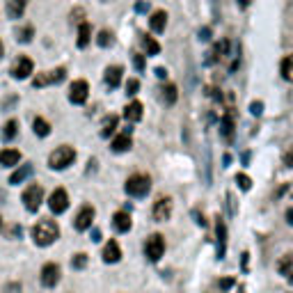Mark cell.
<instances>
[{"label":"cell","mask_w":293,"mask_h":293,"mask_svg":"<svg viewBox=\"0 0 293 293\" xmlns=\"http://www.w3.org/2000/svg\"><path fill=\"white\" fill-rule=\"evenodd\" d=\"M60 238V227H57L55 220H39L32 229V241L39 247H48Z\"/></svg>","instance_id":"1"},{"label":"cell","mask_w":293,"mask_h":293,"mask_svg":"<svg viewBox=\"0 0 293 293\" xmlns=\"http://www.w3.org/2000/svg\"><path fill=\"white\" fill-rule=\"evenodd\" d=\"M73 160H76V149L69 144L57 146V149H53V154L48 156L51 170H67L69 165H73Z\"/></svg>","instance_id":"2"},{"label":"cell","mask_w":293,"mask_h":293,"mask_svg":"<svg viewBox=\"0 0 293 293\" xmlns=\"http://www.w3.org/2000/svg\"><path fill=\"white\" fill-rule=\"evenodd\" d=\"M124 190L131 195V197H144V195L151 190V179L146 177V174H133V177H129Z\"/></svg>","instance_id":"3"},{"label":"cell","mask_w":293,"mask_h":293,"mask_svg":"<svg viewBox=\"0 0 293 293\" xmlns=\"http://www.w3.org/2000/svg\"><path fill=\"white\" fill-rule=\"evenodd\" d=\"M23 206L28 208L30 213H35L39 206H41V202H44V188L39 183H30L26 190H23Z\"/></svg>","instance_id":"4"},{"label":"cell","mask_w":293,"mask_h":293,"mask_svg":"<svg viewBox=\"0 0 293 293\" xmlns=\"http://www.w3.org/2000/svg\"><path fill=\"white\" fill-rule=\"evenodd\" d=\"M144 255L149 261H160V257L165 255V238L160 234H151L144 243Z\"/></svg>","instance_id":"5"},{"label":"cell","mask_w":293,"mask_h":293,"mask_svg":"<svg viewBox=\"0 0 293 293\" xmlns=\"http://www.w3.org/2000/svg\"><path fill=\"white\" fill-rule=\"evenodd\" d=\"M48 208H51L55 216H60V213H65L67 208H69V195H67L65 188L53 190L51 197H48Z\"/></svg>","instance_id":"6"},{"label":"cell","mask_w":293,"mask_h":293,"mask_svg":"<svg viewBox=\"0 0 293 293\" xmlns=\"http://www.w3.org/2000/svg\"><path fill=\"white\" fill-rule=\"evenodd\" d=\"M32 73H35V62H32L28 55H18L16 62H14V67H12V76L16 78V80H26V78H30Z\"/></svg>","instance_id":"7"},{"label":"cell","mask_w":293,"mask_h":293,"mask_svg":"<svg viewBox=\"0 0 293 293\" xmlns=\"http://www.w3.org/2000/svg\"><path fill=\"white\" fill-rule=\"evenodd\" d=\"M87 96H90V82L87 80H73L71 87H69V101L73 106H82L87 101Z\"/></svg>","instance_id":"8"},{"label":"cell","mask_w":293,"mask_h":293,"mask_svg":"<svg viewBox=\"0 0 293 293\" xmlns=\"http://www.w3.org/2000/svg\"><path fill=\"white\" fill-rule=\"evenodd\" d=\"M65 78H67V69H65V67H57V69H53V71H48V73H39V76H35L32 85H35V87L57 85V82H62Z\"/></svg>","instance_id":"9"},{"label":"cell","mask_w":293,"mask_h":293,"mask_svg":"<svg viewBox=\"0 0 293 293\" xmlns=\"http://www.w3.org/2000/svg\"><path fill=\"white\" fill-rule=\"evenodd\" d=\"M60 275H62V270H60V266L57 263H44L41 266V286H46V289H53V286L60 282Z\"/></svg>","instance_id":"10"},{"label":"cell","mask_w":293,"mask_h":293,"mask_svg":"<svg viewBox=\"0 0 293 293\" xmlns=\"http://www.w3.org/2000/svg\"><path fill=\"white\" fill-rule=\"evenodd\" d=\"M94 208L92 206H82L80 211L76 213V220H73V227L78 229V232H87V229L92 227V222H94Z\"/></svg>","instance_id":"11"},{"label":"cell","mask_w":293,"mask_h":293,"mask_svg":"<svg viewBox=\"0 0 293 293\" xmlns=\"http://www.w3.org/2000/svg\"><path fill=\"white\" fill-rule=\"evenodd\" d=\"M154 220L156 222H165V220L172 218V199L170 197H160L158 202L154 204Z\"/></svg>","instance_id":"12"},{"label":"cell","mask_w":293,"mask_h":293,"mask_svg":"<svg viewBox=\"0 0 293 293\" xmlns=\"http://www.w3.org/2000/svg\"><path fill=\"white\" fill-rule=\"evenodd\" d=\"M121 259V247L117 241H108L103 245V261L106 263H117Z\"/></svg>","instance_id":"13"},{"label":"cell","mask_w":293,"mask_h":293,"mask_svg":"<svg viewBox=\"0 0 293 293\" xmlns=\"http://www.w3.org/2000/svg\"><path fill=\"white\" fill-rule=\"evenodd\" d=\"M131 216L126 211H117L115 216H112V227H115V232H119V234H126L131 229Z\"/></svg>","instance_id":"14"},{"label":"cell","mask_w":293,"mask_h":293,"mask_svg":"<svg viewBox=\"0 0 293 293\" xmlns=\"http://www.w3.org/2000/svg\"><path fill=\"white\" fill-rule=\"evenodd\" d=\"M18 160H21V151L9 149V146L0 151V168H14Z\"/></svg>","instance_id":"15"},{"label":"cell","mask_w":293,"mask_h":293,"mask_svg":"<svg viewBox=\"0 0 293 293\" xmlns=\"http://www.w3.org/2000/svg\"><path fill=\"white\" fill-rule=\"evenodd\" d=\"M149 26H151V30H154L156 35L165 32V26H168V14H165L163 9L154 12V14H151V18H149Z\"/></svg>","instance_id":"16"},{"label":"cell","mask_w":293,"mask_h":293,"mask_svg":"<svg viewBox=\"0 0 293 293\" xmlns=\"http://www.w3.org/2000/svg\"><path fill=\"white\" fill-rule=\"evenodd\" d=\"M121 73H124V69H121L119 65H112V67H108V69H106V85L108 87H112V90H115V87H119V82H121Z\"/></svg>","instance_id":"17"},{"label":"cell","mask_w":293,"mask_h":293,"mask_svg":"<svg viewBox=\"0 0 293 293\" xmlns=\"http://www.w3.org/2000/svg\"><path fill=\"white\" fill-rule=\"evenodd\" d=\"M124 119L131 121V124L142 119V103H140V101H131V103L124 108Z\"/></svg>","instance_id":"18"},{"label":"cell","mask_w":293,"mask_h":293,"mask_svg":"<svg viewBox=\"0 0 293 293\" xmlns=\"http://www.w3.org/2000/svg\"><path fill=\"white\" fill-rule=\"evenodd\" d=\"M277 270H280V275H284L286 282H291V284H293V255L282 257L280 263H277Z\"/></svg>","instance_id":"19"},{"label":"cell","mask_w":293,"mask_h":293,"mask_svg":"<svg viewBox=\"0 0 293 293\" xmlns=\"http://www.w3.org/2000/svg\"><path fill=\"white\" fill-rule=\"evenodd\" d=\"M112 151H117V154H121V151H129L131 146H133V140H131V133L126 131V133H121V135H117L115 140H112Z\"/></svg>","instance_id":"20"},{"label":"cell","mask_w":293,"mask_h":293,"mask_svg":"<svg viewBox=\"0 0 293 293\" xmlns=\"http://www.w3.org/2000/svg\"><path fill=\"white\" fill-rule=\"evenodd\" d=\"M117 126H119V117H117V115H108L103 119V124H101V138H110V135L117 131Z\"/></svg>","instance_id":"21"},{"label":"cell","mask_w":293,"mask_h":293,"mask_svg":"<svg viewBox=\"0 0 293 293\" xmlns=\"http://www.w3.org/2000/svg\"><path fill=\"white\" fill-rule=\"evenodd\" d=\"M26 12V0H7V16L9 18H21Z\"/></svg>","instance_id":"22"},{"label":"cell","mask_w":293,"mask_h":293,"mask_svg":"<svg viewBox=\"0 0 293 293\" xmlns=\"http://www.w3.org/2000/svg\"><path fill=\"white\" fill-rule=\"evenodd\" d=\"M30 174H32V165H30V163H28V165H21L16 172H12V177H9V183H12V185H18V183L26 181Z\"/></svg>","instance_id":"23"},{"label":"cell","mask_w":293,"mask_h":293,"mask_svg":"<svg viewBox=\"0 0 293 293\" xmlns=\"http://www.w3.org/2000/svg\"><path fill=\"white\" fill-rule=\"evenodd\" d=\"M90 39H92V28H90V23H80V26H78L76 46H78V48H85L87 44H90Z\"/></svg>","instance_id":"24"},{"label":"cell","mask_w":293,"mask_h":293,"mask_svg":"<svg viewBox=\"0 0 293 293\" xmlns=\"http://www.w3.org/2000/svg\"><path fill=\"white\" fill-rule=\"evenodd\" d=\"M224 243H227V227L222 220H218V257H224Z\"/></svg>","instance_id":"25"},{"label":"cell","mask_w":293,"mask_h":293,"mask_svg":"<svg viewBox=\"0 0 293 293\" xmlns=\"http://www.w3.org/2000/svg\"><path fill=\"white\" fill-rule=\"evenodd\" d=\"M16 133H18V121L16 119H9L7 124L3 126V140H5V142H9V140L16 138Z\"/></svg>","instance_id":"26"},{"label":"cell","mask_w":293,"mask_h":293,"mask_svg":"<svg viewBox=\"0 0 293 293\" xmlns=\"http://www.w3.org/2000/svg\"><path fill=\"white\" fill-rule=\"evenodd\" d=\"M177 96H179V92H177V87H174V85L160 87V99H163L168 106H172L174 101H177Z\"/></svg>","instance_id":"27"},{"label":"cell","mask_w":293,"mask_h":293,"mask_svg":"<svg viewBox=\"0 0 293 293\" xmlns=\"http://www.w3.org/2000/svg\"><path fill=\"white\" fill-rule=\"evenodd\" d=\"M280 71H282V78H284V80L293 82V55H286L284 60H282Z\"/></svg>","instance_id":"28"},{"label":"cell","mask_w":293,"mask_h":293,"mask_svg":"<svg viewBox=\"0 0 293 293\" xmlns=\"http://www.w3.org/2000/svg\"><path fill=\"white\" fill-rule=\"evenodd\" d=\"M32 129H35V133L39 135V138H46V135L51 133V124H48L44 117H37V119L32 121Z\"/></svg>","instance_id":"29"},{"label":"cell","mask_w":293,"mask_h":293,"mask_svg":"<svg viewBox=\"0 0 293 293\" xmlns=\"http://www.w3.org/2000/svg\"><path fill=\"white\" fill-rule=\"evenodd\" d=\"M142 48L146 51V55H158L160 53V44L154 37H146V35L142 37Z\"/></svg>","instance_id":"30"},{"label":"cell","mask_w":293,"mask_h":293,"mask_svg":"<svg viewBox=\"0 0 293 293\" xmlns=\"http://www.w3.org/2000/svg\"><path fill=\"white\" fill-rule=\"evenodd\" d=\"M14 35H16V41L26 44V41H30V39H32V35H35V28H32V26H21Z\"/></svg>","instance_id":"31"},{"label":"cell","mask_w":293,"mask_h":293,"mask_svg":"<svg viewBox=\"0 0 293 293\" xmlns=\"http://www.w3.org/2000/svg\"><path fill=\"white\" fill-rule=\"evenodd\" d=\"M227 51H229V44L227 41H220V44H216V48H213V53H211V62L213 60H220V57H224L227 55Z\"/></svg>","instance_id":"32"},{"label":"cell","mask_w":293,"mask_h":293,"mask_svg":"<svg viewBox=\"0 0 293 293\" xmlns=\"http://www.w3.org/2000/svg\"><path fill=\"white\" fill-rule=\"evenodd\" d=\"M85 266H87V255H85V252H78V255H73L71 268H76V270H82Z\"/></svg>","instance_id":"33"},{"label":"cell","mask_w":293,"mask_h":293,"mask_svg":"<svg viewBox=\"0 0 293 293\" xmlns=\"http://www.w3.org/2000/svg\"><path fill=\"white\" fill-rule=\"evenodd\" d=\"M220 129H222V135L224 138H232V131H234V121L232 117H222V121H220Z\"/></svg>","instance_id":"34"},{"label":"cell","mask_w":293,"mask_h":293,"mask_svg":"<svg viewBox=\"0 0 293 293\" xmlns=\"http://www.w3.org/2000/svg\"><path fill=\"white\" fill-rule=\"evenodd\" d=\"M96 44H99L101 48H108L110 44H112V32L101 30V32H99V37H96Z\"/></svg>","instance_id":"35"},{"label":"cell","mask_w":293,"mask_h":293,"mask_svg":"<svg viewBox=\"0 0 293 293\" xmlns=\"http://www.w3.org/2000/svg\"><path fill=\"white\" fill-rule=\"evenodd\" d=\"M236 183L241 185V190H250L252 188V179L247 174H236Z\"/></svg>","instance_id":"36"},{"label":"cell","mask_w":293,"mask_h":293,"mask_svg":"<svg viewBox=\"0 0 293 293\" xmlns=\"http://www.w3.org/2000/svg\"><path fill=\"white\" fill-rule=\"evenodd\" d=\"M138 90H140V82L135 80V78H131V80L126 82V94H129V96H135V94H138Z\"/></svg>","instance_id":"37"},{"label":"cell","mask_w":293,"mask_h":293,"mask_svg":"<svg viewBox=\"0 0 293 293\" xmlns=\"http://www.w3.org/2000/svg\"><path fill=\"white\" fill-rule=\"evenodd\" d=\"M250 112H252V115H255V117L261 115V112H263V103H261V101H255V103L250 106Z\"/></svg>","instance_id":"38"},{"label":"cell","mask_w":293,"mask_h":293,"mask_svg":"<svg viewBox=\"0 0 293 293\" xmlns=\"http://www.w3.org/2000/svg\"><path fill=\"white\" fill-rule=\"evenodd\" d=\"M284 165H286V168H293V149H289L284 154Z\"/></svg>","instance_id":"39"},{"label":"cell","mask_w":293,"mask_h":293,"mask_svg":"<svg viewBox=\"0 0 293 293\" xmlns=\"http://www.w3.org/2000/svg\"><path fill=\"white\" fill-rule=\"evenodd\" d=\"M135 67H138V71L144 69V57L142 55H135Z\"/></svg>","instance_id":"40"},{"label":"cell","mask_w":293,"mask_h":293,"mask_svg":"<svg viewBox=\"0 0 293 293\" xmlns=\"http://www.w3.org/2000/svg\"><path fill=\"white\" fill-rule=\"evenodd\" d=\"M199 39H204V41H206V39H211V30H208V28L199 30Z\"/></svg>","instance_id":"41"},{"label":"cell","mask_w":293,"mask_h":293,"mask_svg":"<svg viewBox=\"0 0 293 293\" xmlns=\"http://www.w3.org/2000/svg\"><path fill=\"white\" fill-rule=\"evenodd\" d=\"M286 222L293 224V208H286Z\"/></svg>","instance_id":"42"},{"label":"cell","mask_w":293,"mask_h":293,"mask_svg":"<svg viewBox=\"0 0 293 293\" xmlns=\"http://www.w3.org/2000/svg\"><path fill=\"white\" fill-rule=\"evenodd\" d=\"M156 76H158V78H165V76H168V71H165L163 67H158V69H156Z\"/></svg>","instance_id":"43"},{"label":"cell","mask_w":293,"mask_h":293,"mask_svg":"<svg viewBox=\"0 0 293 293\" xmlns=\"http://www.w3.org/2000/svg\"><path fill=\"white\" fill-rule=\"evenodd\" d=\"M92 241H101V232H99V229H94V232H92Z\"/></svg>","instance_id":"44"},{"label":"cell","mask_w":293,"mask_h":293,"mask_svg":"<svg viewBox=\"0 0 293 293\" xmlns=\"http://www.w3.org/2000/svg\"><path fill=\"white\" fill-rule=\"evenodd\" d=\"M234 284V280H222V289H229Z\"/></svg>","instance_id":"45"},{"label":"cell","mask_w":293,"mask_h":293,"mask_svg":"<svg viewBox=\"0 0 293 293\" xmlns=\"http://www.w3.org/2000/svg\"><path fill=\"white\" fill-rule=\"evenodd\" d=\"M238 5H241V7H247V5H250V0H238Z\"/></svg>","instance_id":"46"},{"label":"cell","mask_w":293,"mask_h":293,"mask_svg":"<svg viewBox=\"0 0 293 293\" xmlns=\"http://www.w3.org/2000/svg\"><path fill=\"white\" fill-rule=\"evenodd\" d=\"M3 53H5V48H3V41H0V57H3Z\"/></svg>","instance_id":"47"},{"label":"cell","mask_w":293,"mask_h":293,"mask_svg":"<svg viewBox=\"0 0 293 293\" xmlns=\"http://www.w3.org/2000/svg\"><path fill=\"white\" fill-rule=\"evenodd\" d=\"M0 224H3V220H0Z\"/></svg>","instance_id":"48"}]
</instances>
